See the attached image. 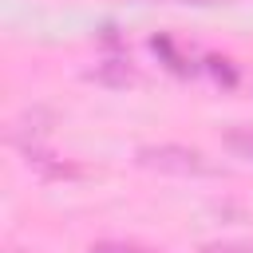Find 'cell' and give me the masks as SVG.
Masks as SVG:
<instances>
[{
	"instance_id": "1",
	"label": "cell",
	"mask_w": 253,
	"mask_h": 253,
	"mask_svg": "<svg viewBox=\"0 0 253 253\" xmlns=\"http://www.w3.org/2000/svg\"><path fill=\"white\" fill-rule=\"evenodd\" d=\"M142 162L146 166H158V170H178V174H206V162L198 150H186V146H146L142 150Z\"/></svg>"
},
{
	"instance_id": "2",
	"label": "cell",
	"mask_w": 253,
	"mask_h": 253,
	"mask_svg": "<svg viewBox=\"0 0 253 253\" xmlns=\"http://www.w3.org/2000/svg\"><path fill=\"white\" fill-rule=\"evenodd\" d=\"M225 146H233L237 154L253 158V126H245V130H229V134H225Z\"/></svg>"
},
{
	"instance_id": "3",
	"label": "cell",
	"mask_w": 253,
	"mask_h": 253,
	"mask_svg": "<svg viewBox=\"0 0 253 253\" xmlns=\"http://www.w3.org/2000/svg\"><path fill=\"white\" fill-rule=\"evenodd\" d=\"M210 71H213V75H217L225 87H233V71L225 67V59H210Z\"/></svg>"
},
{
	"instance_id": "4",
	"label": "cell",
	"mask_w": 253,
	"mask_h": 253,
	"mask_svg": "<svg viewBox=\"0 0 253 253\" xmlns=\"http://www.w3.org/2000/svg\"><path fill=\"white\" fill-rule=\"evenodd\" d=\"M91 253H146V249H134V245H91Z\"/></svg>"
}]
</instances>
